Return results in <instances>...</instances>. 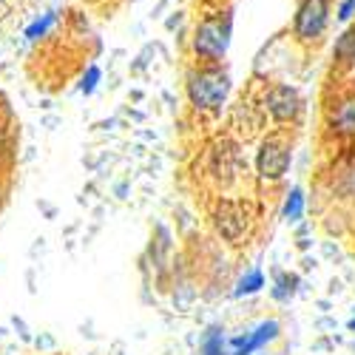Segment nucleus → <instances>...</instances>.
<instances>
[{"label":"nucleus","instance_id":"obj_18","mask_svg":"<svg viewBox=\"0 0 355 355\" xmlns=\"http://www.w3.org/2000/svg\"><path fill=\"white\" fill-rule=\"evenodd\" d=\"M315 268V259H304V270H313Z\"/></svg>","mask_w":355,"mask_h":355},{"label":"nucleus","instance_id":"obj_13","mask_svg":"<svg viewBox=\"0 0 355 355\" xmlns=\"http://www.w3.org/2000/svg\"><path fill=\"white\" fill-rule=\"evenodd\" d=\"M282 216H284L290 225L302 222V216H304V191H302V188H290V193H287V199H284Z\"/></svg>","mask_w":355,"mask_h":355},{"label":"nucleus","instance_id":"obj_17","mask_svg":"<svg viewBox=\"0 0 355 355\" xmlns=\"http://www.w3.org/2000/svg\"><path fill=\"white\" fill-rule=\"evenodd\" d=\"M330 293H341V282H338V279L330 282Z\"/></svg>","mask_w":355,"mask_h":355},{"label":"nucleus","instance_id":"obj_1","mask_svg":"<svg viewBox=\"0 0 355 355\" xmlns=\"http://www.w3.org/2000/svg\"><path fill=\"white\" fill-rule=\"evenodd\" d=\"M230 35H233V15H230V9L214 12L205 20H199L196 32H193V51L199 57V63L202 66H219L222 57L227 54Z\"/></svg>","mask_w":355,"mask_h":355},{"label":"nucleus","instance_id":"obj_6","mask_svg":"<svg viewBox=\"0 0 355 355\" xmlns=\"http://www.w3.org/2000/svg\"><path fill=\"white\" fill-rule=\"evenodd\" d=\"M214 225H216V233L222 236L225 242L236 245L242 239V233L248 227V214H245V205L236 202V199H222L214 211Z\"/></svg>","mask_w":355,"mask_h":355},{"label":"nucleus","instance_id":"obj_15","mask_svg":"<svg viewBox=\"0 0 355 355\" xmlns=\"http://www.w3.org/2000/svg\"><path fill=\"white\" fill-rule=\"evenodd\" d=\"M355 17V0H344V3L338 6V20L341 23H349Z\"/></svg>","mask_w":355,"mask_h":355},{"label":"nucleus","instance_id":"obj_8","mask_svg":"<svg viewBox=\"0 0 355 355\" xmlns=\"http://www.w3.org/2000/svg\"><path fill=\"white\" fill-rule=\"evenodd\" d=\"M330 131L336 137H355V94L341 97L330 111Z\"/></svg>","mask_w":355,"mask_h":355},{"label":"nucleus","instance_id":"obj_3","mask_svg":"<svg viewBox=\"0 0 355 355\" xmlns=\"http://www.w3.org/2000/svg\"><path fill=\"white\" fill-rule=\"evenodd\" d=\"M293 159V142L284 134L264 137L256 154V173L261 182H282Z\"/></svg>","mask_w":355,"mask_h":355},{"label":"nucleus","instance_id":"obj_14","mask_svg":"<svg viewBox=\"0 0 355 355\" xmlns=\"http://www.w3.org/2000/svg\"><path fill=\"white\" fill-rule=\"evenodd\" d=\"M97 80H100V69H88V77L83 80V94H92L94 92V85H97Z\"/></svg>","mask_w":355,"mask_h":355},{"label":"nucleus","instance_id":"obj_11","mask_svg":"<svg viewBox=\"0 0 355 355\" xmlns=\"http://www.w3.org/2000/svg\"><path fill=\"white\" fill-rule=\"evenodd\" d=\"M333 57H336V63L344 66V69H349V66L355 63V23H352L347 32L336 40V46H333Z\"/></svg>","mask_w":355,"mask_h":355},{"label":"nucleus","instance_id":"obj_19","mask_svg":"<svg viewBox=\"0 0 355 355\" xmlns=\"http://www.w3.org/2000/svg\"><path fill=\"white\" fill-rule=\"evenodd\" d=\"M347 327H349V330L355 333V318H349V324H347Z\"/></svg>","mask_w":355,"mask_h":355},{"label":"nucleus","instance_id":"obj_10","mask_svg":"<svg viewBox=\"0 0 355 355\" xmlns=\"http://www.w3.org/2000/svg\"><path fill=\"white\" fill-rule=\"evenodd\" d=\"M199 355H230L222 324H211L199 338Z\"/></svg>","mask_w":355,"mask_h":355},{"label":"nucleus","instance_id":"obj_20","mask_svg":"<svg viewBox=\"0 0 355 355\" xmlns=\"http://www.w3.org/2000/svg\"><path fill=\"white\" fill-rule=\"evenodd\" d=\"M256 355H259V352H256Z\"/></svg>","mask_w":355,"mask_h":355},{"label":"nucleus","instance_id":"obj_4","mask_svg":"<svg viewBox=\"0 0 355 355\" xmlns=\"http://www.w3.org/2000/svg\"><path fill=\"white\" fill-rule=\"evenodd\" d=\"M330 23V3L327 0H302L293 20V35L299 43H315Z\"/></svg>","mask_w":355,"mask_h":355},{"label":"nucleus","instance_id":"obj_12","mask_svg":"<svg viewBox=\"0 0 355 355\" xmlns=\"http://www.w3.org/2000/svg\"><path fill=\"white\" fill-rule=\"evenodd\" d=\"M261 287H264V273H261L259 268H253V270H248L239 282H236L233 299H248V295H256Z\"/></svg>","mask_w":355,"mask_h":355},{"label":"nucleus","instance_id":"obj_2","mask_svg":"<svg viewBox=\"0 0 355 355\" xmlns=\"http://www.w3.org/2000/svg\"><path fill=\"white\" fill-rule=\"evenodd\" d=\"M230 94V74L222 66H202L188 74V100L196 111H222Z\"/></svg>","mask_w":355,"mask_h":355},{"label":"nucleus","instance_id":"obj_9","mask_svg":"<svg viewBox=\"0 0 355 355\" xmlns=\"http://www.w3.org/2000/svg\"><path fill=\"white\" fill-rule=\"evenodd\" d=\"M302 287V279L299 273H290V270H279L273 276V287H270V295H273V302L279 304H290L295 299V293H299Z\"/></svg>","mask_w":355,"mask_h":355},{"label":"nucleus","instance_id":"obj_7","mask_svg":"<svg viewBox=\"0 0 355 355\" xmlns=\"http://www.w3.org/2000/svg\"><path fill=\"white\" fill-rule=\"evenodd\" d=\"M279 336H282V324L276 318H268V321H261L256 330H250L245 336H233L227 341V349H230V355H256L270 341H276Z\"/></svg>","mask_w":355,"mask_h":355},{"label":"nucleus","instance_id":"obj_5","mask_svg":"<svg viewBox=\"0 0 355 355\" xmlns=\"http://www.w3.org/2000/svg\"><path fill=\"white\" fill-rule=\"evenodd\" d=\"M264 108L273 116V123L287 125L295 123L302 114V97L293 85H273L268 94H264Z\"/></svg>","mask_w":355,"mask_h":355},{"label":"nucleus","instance_id":"obj_16","mask_svg":"<svg viewBox=\"0 0 355 355\" xmlns=\"http://www.w3.org/2000/svg\"><path fill=\"white\" fill-rule=\"evenodd\" d=\"M318 327H321V330H327V327L336 330V321H333V318H321V321H318Z\"/></svg>","mask_w":355,"mask_h":355}]
</instances>
